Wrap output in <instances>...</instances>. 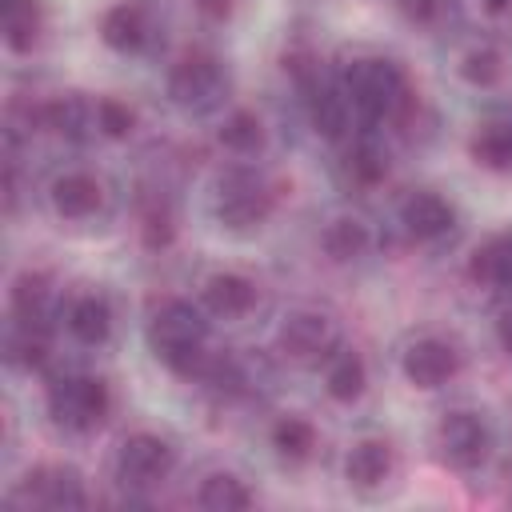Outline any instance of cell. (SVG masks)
<instances>
[{"mask_svg":"<svg viewBox=\"0 0 512 512\" xmlns=\"http://www.w3.org/2000/svg\"><path fill=\"white\" fill-rule=\"evenodd\" d=\"M212 212H216V220H220L224 228H232V232H252V228H260V224L268 220V212H272V192H268V184H264L256 172L232 168V172H224V176L216 180Z\"/></svg>","mask_w":512,"mask_h":512,"instance_id":"cell-3","label":"cell"},{"mask_svg":"<svg viewBox=\"0 0 512 512\" xmlns=\"http://www.w3.org/2000/svg\"><path fill=\"white\" fill-rule=\"evenodd\" d=\"M0 24L12 52H28L40 36V4L36 0H0Z\"/></svg>","mask_w":512,"mask_h":512,"instance_id":"cell-22","label":"cell"},{"mask_svg":"<svg viewBox=\"0 0 512 512\" xmlns=\"http://www.w3.org/2000/svg\"><path fill=\"white\" fill-rule=\"evenodd\" d=\"M400 4V12L408 16V20H416V24H428V20H436V12H440V0H396Z\"/></svg>","mask_w":512,"mask_h":512,"instance_id":"cell-31","label":"cell"},{"mask_svg":"<svg viewBox=\"0 0 512 512\" xmlns=\"http://www.w3.org/2000/svg\"><path fill=\"white\" fill-rule=\"evenodd\" d=\"M172 240V220H168V212H148L144 216V244L148 248H164Z\"/></svg>","mask_w":512,"mask_h":512,"instance_id":"cell-30","label":"cell"},{"mask_svg":"<svg viewBox=\"0 0 512 512\" xmlns=\"http://www.w3.org/2000/svg\"><path fill=\"white\" fill-rule=\"evenodd\" d=\"M220 144H224L228 152H236V156H248V152H256V148L264 144V128H260V120H256L252 112L236 108V112L220 124Z\"/></svg>","mask_w":512,"mask_h":512,"instance_id":"cell-27","label":"cell"},{"mask_svg":"<svg viewBox=\"0 0 512 512\" xmlns=\"http://www.w3.org/2000/svg\"><path fill=\"white\" fill-rule=\"evenodd\" d=\"M20 500L32 504V508L64 512V508H84L88 492H84V476L72 464H40V468H32L24 476Z\"/></svg>","mask_w":512,"mask_h":512,"instance_id":"cell-8","label":"cell"},{"mask_svg":"<svg viewBox=\"0 0 512 512\" xmlns=\"http://www.w3.org/2000/svg\"><path fill=\"white\" fill-rule=\"evenodd\" d=\"M348 172H352V180H360V184L384 180V172H388V148H384L372 132H364V136L356 140L352 156H348Z\"/></svg>","mask_w":512,"mask_h":512,"instance_id":"cell-26","label":"cell"},{"mask_svg":"<svg viewBox=\"0 0 512 512\" xmlns=\"http://www.w3.org/2000/svg\"><path fill=\"white\" fill-rule=\"evenodd\" d=\"M168 96L188 116H208L228 96V72L212 56H188L168 72Z\"/></svg>","mask_w":512,"mask_h":512,"instance_id":"cell-4","label":"cell"},{"mask_svg":"<svg viewBox=\"0 0 512 512\" xmlns=\"http://www.w3.org/2000/svg\"><path fill=\"white\" fill-rule=\"evenodd\" d=\"M340 84H344V92L352 100V112L364 124H380V120L396 116L408 104V84H404L400 64H392L384 56H360V60H352L344 68Z\"/></svg>","mask_w":512,"mask_h":512,"instance_id":"cell-2","label":"cell"},{"mask_svg":"<svg viewBox=\"0 0 512 512\" xmlns=\"http://www.w3.org/2000/svg\"><path fill=\"white\" fill-rule=\"evenodd\" d=\"M400 368H404L408 384H416V388H440V384H448V380L456 376L460 356H456V348H452L448 340L424 336V340L408 344Z\"/></svg>","mask_w":512,"mask_h":512,"instance_id":"cell-10","label":"cell"},{"mask_svg":"<svg viewBox=\"0 0 512 512\" xmlns=\"http://www.w3.org/2000/svg\"><path fill=\"white\" fill-rule=\"evenodd\" d=\"M368 384V372H364V360L352 352V348H332V356L324 360V388L332 400L348 404L364 392Z\"/></svg>","mask_w":512,"mask_h":512,"instance_id":"cell-21","label":"cell"},{"mask_svg":"<svg viewBox=\"0 0 512 512\" xmlns=\"http://www.w3.org/2000/svg\"><path fill=\"white\" fill-rule=\"evenodd\" d=\"M468 152L480 168H492V172H512V116H496V120H484L472 140H468Z\"/></svg>","mask_w":512,"mask_h":512,"instance_id":"cell-15","label":"cell"},{"mask_svg":"<svg viewBox=\"0 0 512 512\" xmlns=\"http://www.w3.org/2000/svg\"><path fill=\"white\" fill-rule=\"evenodd\" d=\"M172 448L168 440L152 432H136L116 448V480L124 488H152L172 472Z\"/></svg>","mask_w":512,"mask_h":512,"instance_id":"cell-7","label":"cell"},{"mask_svg":"<svg viewBox=\"0 0 512 512\" xmlns=\"http://www.w3.org/2000/svg\"><path fill=\"white\" fill-rule=\"evenodd\" d=\"M204 344H208V320L188 300H164L148 316V348L176 376L204 380V372L212 364V352Z\"/></svg>","mask_w":512,"mask_h":512,"instance_id":"cell-1","label":"cell"},{"mask_svg":"<svg viewBox=\"0 0 512 512\" xmlns=\"http://www.w3.org/2000/svg\"><path fill=\"white\" fill-rule=\"evenodd\" d=\"M196 504L208 508V512H240V508L252 504V492L244 488V480H236V476H228V472H216V476H208V480L200 484Z\"/></svg>","mask_w":512,"mask_h":512,"instance_id":"cell-23","label":"cell"},{"mask_svg":"<svg viewBox=\"0 0 512 512\" xmlns=\"http://www.w3.org/2000/svg\"><path fill=\"white\" fill-rule=\"evenodd\" d=\"M200 8H204L208 16H216V20H224L228 8H232V0H200Z\"/></svg>","mask_w":512,"mask_h":512,"instance_id":"cell-33","label":"cell"},{"mask_svg":"<svg viewBox=\"0 0 512 512\" xmlns=\"http://www.w3.org/2000/svg\"><path fill=\"white\" fill-rule=\"evenodd\" d=\"M108 384L96 376H64L48 388V412L68 432H92L108 416Z\"/></svg>","mask_w":512,"mask_h":512,"instance_id":"cell-5","label":"cell"},{"mask_svg":"<svg viewBox=\"0 0 512 512\" xmlns=\"http://www.w3.org/2000/svg\"><path fill=\"white\" fill-rule=\"evenodd\" d=\"M52 312H56V304H52L48 280L36 276V272H24V276L16 280V288H12V320L48 328V324H52Z\"/></svg>","mask_w":512,"mask_h":512,"instance_id":"cell-19","label":"cell"},{"mask_svg":"<svg viewBox=\"0 0 512 512\" xmlns=\"http://www.w3.org/2000/svg\"><path fill=\"white\" fill-rule=\"evenodd\" d=\"M320 244H324V252H328L332 260H356V256H364V248H368V228H364L360 220H352V216H340V220H332V224L324 228Z\"/></svg>","mask_w":512,"mask_h":512,"instance_id":"cell-24","label":"cell"},{"mask_svg":"<svg viewBox=\"0 0 512 512\" xmlns=\"http://www.w3.org/2000/svg\"><path fill=\"white\" fill-rule=\"evenodd\" d=\"M344 476H348V484L360 488V492L380 488V484L392 476V448H388L384 440H360V444L348 452V460H344Z\"/></svg>","mask_w":512,"mask_h":512,"instance_id":"cell-14","label":"cell"},{"mask_svg":"<svg viewBox=\"0 0 512 512\" xmlns=\"http://www.w3.org/2000/svg\"><path fill=\"white\" fill-rule=\"evenodd\" d=\"M480 4H484L492 16H500V12H508V8H512V0H480Z\"/></svg>","mask_w":512,"mask_h":512,"instance_id":"cell-34","label":"cell"},{"mask_svg":"<svg viewBox=\"0 0 512 512\" xmlns=\"http://www.w3.org/2000/svg\"><path fill=\"white\" fill-rule=\"evenodd\" d=\"M272 448H276L284 460L300 464V460H308L312 448H316V428H312L308 420H300V416H284V420H276V428H272Z\"/></svg>","mask_w":512,"mask_h":512,"instance_id":"cell-25","label":"cell"},{"mask_svg":"<svg viewBox=\"0 0 512 512\" xmlns=\"http://www.w3.org/2000/svg\"><path fill=\"white\" fill-rule=\"evenodd\" d=\"M400 224L408 228L412 240L432 244V240H440V236L452 232L456 212H452V204H448L444 196H436V192H412V196L400 204Z\"/></svg>","mask_w":512,"mask_h":512,"instance_id":"cell-11","label":"cell"},{"mask_svg":"<svg viewBox=\"0 0 512 512\" xmlns=\"http://www.w3.org/2000/svg\"><path fill=\"white\" fill-rule=\"evenodd\" d=\"M460 76H464L468 84H476V88H492V84L504 76V60H500L496 48L476 44V48H468V52L460 56Z\"/></svg>","mask_w":512,"mask_h":512,"instance_id":"cell-28","label":"cell"},{"mask_svg":"<svg viewBox=\"0 0 512 512\" xmlns=\"http://www.w3.org/2000/svg\"><path fill=\"white\" fill-rule=\"evenodd\" d=\"M68 332L80 340V344H104L108 340V332H112V308H108V300L104 296H76L72 304H68Z\"/></svg>","mask_w":512,"mask_h":512,"instance_id":"cell-20","label":"cell"},{"mask_svg":"<svg viewBox=\"0 0 512 512\" xmlns=\"http://www.w3.org/2000/svg\"><path fill=\"white\" fill-rule=\"evenodd\" d=\"M132 124H136V112L128 104H120V100H96V132L120 140V136L132 132Z\"/></svg>","mask_w":512,"mask_h":512,"instance_id":"cell-29","label":"cell"},{"mask_svg":"<svg viewBox=\"0 0 512 512\" xmlns=\"http://www.w3.org/2000/svg\"><path fill=\"white\" fill-rule=\"evenodd\" d=\"M100 36H104V44L116 48V52H140V48L148 44L152 28H148L144 8H136V4H116V8L104 12Z\"/></svg>","mask_w":512,"mask_h":512,"instance_id":"cell-16","label":"cell"},{"mask_svg":"<svg viewBox=\"0 0 512 512\" xmlns=\"http://www.w3.org/2000/svg\"><path fill=\"white\" fill-rule=\"evenodd\" d=\"M104 204V188L88 172H64L52 180V208L68 220H84Z\"/></svg>","mask_w":512,"mask_h":512,"instance_id":"cell-12","label":"cell"},{"mask_svg":"<svg viewBox=\"0 0 512 512\" xmlns=\"http://www.w3.org/2000/svg\"><path fill=\"white\" fill-rule=\"evenodd\" d=\"M496 340H500V348L512 356V312L500 316V324H496Z\"/></svg>","mask_w":512,"mask_h":512,"instance_id":"cell-32","label":"cell"},{"mask_svg":"<svg viewBox=\"0 0 512 512\" xmlns=\"http://www.w3.org/2000/svg\"><path fill=\"white\" fill-rule=\"evenodd\" d=\"M40 120L52 132H60L64 140H84L88 132H96V104H88L84 96L68 92V96H56L52 104H44Z\"/></svg>","mask_w":512,"mask_h":512,"instance_id":"cell-17","label":"cell"},{"mask_svg":"<svg viewBox=\"0 0 512 512\" xmlns=\"http://www.w3.org/2000/svg\"><path fill=\"white\" fill-rule=\"evenodd\" d=\"M432 448L448 468L468 472L488 460L492 432L476 412H448V416H440V424L432 432Z\"/></svg>","mask_w":512,"mask_h":512,"instance_id":"cell-6","label":"cell"},{"mask_svg":"<svg viewBox=\"0 0 512 512\" xmlns=\"http://www.w3.org/2000/svg\"><path fill=\"white\" fill-rule=\"evenodd\" d=\"M204 304H208V312H216V316H224V320H236V316L252 312L256 288H252V280L240 276V272H216V276H208V284H204Z\"/></svg>","mask_w":512,"mask_h":512,"instance_id":"cell-13","label":"cell"},{"mask_svg":"<svg viewBox=\"0 0 512 512\" xmlns=\"http://www.w3.org/2000/svg\"><path fill=\"white\" fill-rule=\"evenodd\" d=\"M472 280L488 284V288H512V232H496L488 236L468 264Z\"/></svg>","mask_w":512,"mask_h":512,"instance_id":"cell-18","label":"cell"},{"mask_svg":"<svg viewBox=\"0 0 512 512\" xmlns=\"http://www.w3.org/2000/svg\"><path fill=\"white\" fill-rule=\"evenodd\" d=\"M276 340H280V352H284L288 360H300V364H308V360H328L332 348H340L332 320L320 316V312H292V316H284Z\"/></svg>","mask_w":512,"mask_h":512,"instance_id":"cell-9","label":"cell"}]
</instances>
